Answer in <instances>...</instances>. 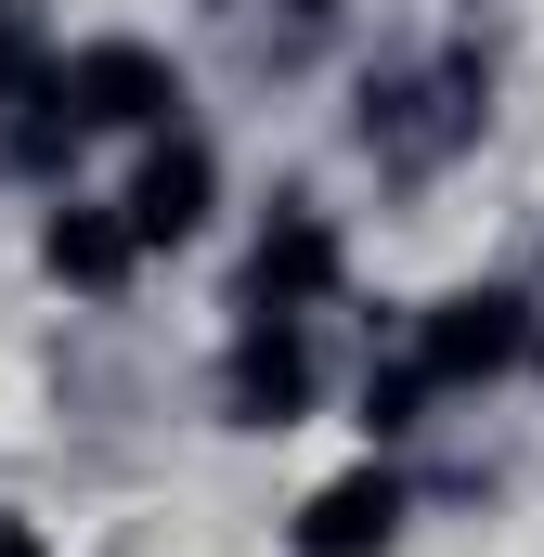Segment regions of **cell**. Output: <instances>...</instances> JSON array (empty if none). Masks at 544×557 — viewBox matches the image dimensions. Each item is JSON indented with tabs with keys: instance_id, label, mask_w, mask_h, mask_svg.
Returning <instances> with one entry per match:
<instances>
[{
	"instance_id": "cell-11",
	"label": "cell",
	"mask_w": 544,
	"mask_h": 557,
	"mask_svg": "<svg viewBox=\"0 0 544 557\" xmlns=\"http://www.w3.org/2000/svg\"><path fill=\"white\" fill-rule=\"evenodd\" d=\"M0 78H13V65H0Z\"/></svg>"
},
{
	"instance_id": "cell-1",
	"label": "cell",
	"mask_w": 544,
	"mask_h": 557,
	"mask_svg": "<svg viewBox=\"0 0 544 557\" xmlns=\"http://www.w3.org/2000/svg\"><path fill=\"white\" fill-rule=\"evenodd\" d=\"M39 104H52L65 131H169V117H182V65L143 52V39H78V52L39 78Z\"/></svg>"
},
{
	"instance_id": "cell-7",
	"label": "cell",
	"mask_w": 544,
	"mask_h": 557,
	"mask_svg": "<svg viewBox=\"0 0 544 557\" xmlns=\"http://www.w3.org/2000/svg\"><path fill=\"white\" fill-rule=\"evenodd\" d=\"M39 260H52L65 285H78V298H118V285H131V260H143V234L118 221V208H52Z\"/></svg>"
},
{
	"instance_id": "cell-6",
	"label": "cell",
	"mask_w": 544,
	"mask_h": 557,
	"mask_svg": "<svg viewBox=\"0 0 544 557\" xmlns=\"http://www.w3.org/2000/svg\"><path fill=\"white\" fill-rule=\"evenodd\" d=\"M337 285V234H324V208H272L260 260H247V298L260 311H298V298H324Z\"/></svg>"
},
{
	"instance_id": "cell-3",
	"label": "cell",
	"mask_w": 544,
	"mask_h": 557,
	"mask_svg": "<svg viewBox=\"0 0 544 557\" xmlns=\"http://www.w3.org/2000/svg\"><path fill=\"white\" fill-rule=\"evenodd\" d=\"M298 557H390L403 545V480L390 467H350V480H324L311 506H298Z\"/></svg>"
},
{
	"instance_id": "cell-10",
	"label": "cell",
	"mask_w": 544,
	"mask_h": 557,
	"mask_svg": "<svg viewBox=\"0 0 544 557\" xmlns=\"http://www.w3.org/2000/svg\"><path fill=\"white\" fill-rule=\"evenodd\" d=\"M285 13H337V0H285Z\"/></svg>"
},
{
	"instance_id": "cell-5",
	"label": "cell",
	"mask_w": 544,
	"mask_h": 557,
	"mask_svg": "<svg viewBox=\"0 0 544 557\" xmlns=\"http://www.w3.org/2000/svg\"><path fill=\"white\" fill-rule=\"evenodd\" d=\"M298 416H311V337L298 311H260L234 350V428H298Z\"/></svg>"
},
{
	"instance_id": "cell-4",
	"label": "cell",
	"mask_w": 544,
	"mask_h": 557,
	"mask_svg": "<svg viewBox=\"0 0 544 557\" xmlns=\"http://www.w3.org/2000/svg\"><path fill=\"white\" fill-rule=\"evenodd\" d=\"M208 195H221V156H208L195 131H169L156 156H143V182H131L118 221H131L143 247H182V234H208Z\"/></svg>"
},
{
	"instance_id": "cell-9",
	"label": "cell",
	"mask_w": 544,
	"mask_h": 557,
	"mask_svg": "<svg viewBox=\"0 0 544 557\" xmlns=\"http://www.w3.org/2000/svg\"><path fill=\"white\" fill-rule=\"evenodd\" d=\"M0 557H52V545H39V532H26V519H0Z\"/></svg>"
},
{
	"instance_id": "cell-2",
	"label": "cell",
	"mask_w": 544,
	"mask_h": 557,
	"mask_svg": "<svg viewBox=\"0 0 544 557\" xmlns=\"http://www.w3.org/2000/svg\"><path fill=\"white\" fill-rule=\"evenodd\" d=\"M532 350V298L519 285H454L441 311H428V337H415V363L441 376V389H467V376H506Z\"/></svg>"
},
{
	"instance_id": "cell-8",
	"label": "cell",
	"mask_w": 544,
	"mask_h": 557,
	"mask_svg": "<svg viewBox=\"0 0 544 557\" xmlns=\"http://www.w3.org/2000/svg\"><path fill=\"white\" fill-rule=\"evenodd\" d=\"M428 389H441L428 363H390V376H363V428H376V441H403V428H415V403H428Z\"/></svg>"
}]
</instances>
